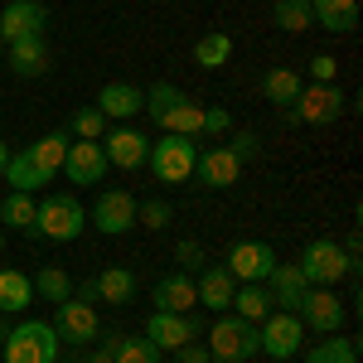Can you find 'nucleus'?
<instances>
[{
	"label": "nucleus",
	"mask_w": 363,
	"mask_h": 363,
	"mask_svg": "<svg viewBox=\"0 0 363 363\" xmlns=\"http://www.w3.org/2000/svg\"><path fill=\"white\" fill-rule=\"evenodd\" d=\"M0 344H5L0 363H58L63 354V339L54 335L49 320H20V325H10V335Z\"/></svg>",
	"instance_id": "1"
},
{
	"label": "nucleus",
	"mask_w": 363,
	"mask_h": 363,
	"mask_svg": "<svg viewBox=\"0 0 363 363\" xmlns=\"http://www.w3.org/2000/svg\"><path fill=\"white\" fill-rule=\"evenodd\" d=\"M208 359L213 363H247L262 354V339H257V325L252 320H238V315H218L213 330H208Z\"/></svg>",
	"instance_id": "2"
},
{
	"label": "nucleus",
	"mask_w": 363,
	"mask_h": 363,
	"mask_svg": "<svg viewBox=\"0 0 363 363\" xmlns=\"http://www.w3.org/2000/svg\"><path fill=\"white\" fill-rule=\"evenodd\" d=\"M296 267H301V277H306L310 286H339L344 277L359 272V262L339 247L335 238H315V242H306V252H301Z\"/></svg>",
	"instance_id": "3"
},
{
	"label": "nucleus",
	"mask_w": 363,
	"mask_h": 363,
	"mask_svg": "<svg viewBox=\"0 0 363 363\" xmlns=\"http://www.w3.org/2000/svg\"><path fill=\"white\" fill-rule=\"evenodd\" d=\"M194 160H199V140L174 136V131H165L160 140H150V155H145V165L155 169L160 184H184V179L194 174Z\"/></svg>",
	"instance_id": "4"
},
{
	"label": "nucleus",
	"mask_w": 363,
	"mask_h": 363,
	"mask_svg": "<svg viewBox=\"0 0 363 363\" xmlns=\"http://www.w3.org/2000/svg\"><path fill=\"white\" fill-rule=\"evenodd\" d=\"M34 228L49 242H73V238H83V228H87V208L73 194H49L34 208Z\"/></svg>",
	"instance_id": "5"
},
{
	"label": "nucleus",
	"mask_w": 363,
	"mask_h": 363,
	"mask_svg": "<svg viewBox=\"0 0 363 363\" xmlns=\"http://www.w3.org/2000/svg\"><path fill=\"white\" fill-rule=\"evenodd\" d=\"M281 116H286V126H296V121H306V126H330V121L344 116V92H339L335 83H310V87H301V97Z\"/></svg>",
	"instance_id": "6"
},
{
	"label": "nucleus",
	"mask_w": 363,
	"mask_h": 363,
	"mask_svg": "<svg viewBox=\"0 0 363 363\" xmlns=\"http://www.w3.org/2000/svg\"><path fill=\"white\" fill-rule=\"evenodd\" d=\"M87 223L97 228L102 238H121L136 228V194L131 189H102L97 203L87 208Z\"/></svg>",
	"instance_id": "7"
},
{
	"label": "nucleus",
	"mask_w": 363,
	"mask_h": 363,
	"mask_svg": "<svg viewBox=\"0 0 363 363\" xmlns=\"http://www.w3.org/2000/svg\"><path fill=\"white\" fill-rule=\"evenodd\" d=\"M54 335L63 339V344H78V349H87L92 339L102 335V320H97V310H92V301H58L54 306Z\"/></svg>",
	"instance_id": "8"
},
{
	"label": "nucleus",
	"mask_w": 363,
	"mask_h": 363,
	"mask_svg": "<svg viewBox=\"0 0 363 363\" xmlns=\"http://www.w3.org/2000/svg\"><path fill=\"white\" fill-rule=\"evenodd\" d=\"M257 339H262V354H267V359H296V349L306 344V325H301V315H291V310H272V315L257 325Z\"/></svg>",
	"instance_id": "9"
},
{
	"label": "nucleus",
	"mask_w": 363,
	"mask_h": 363,
	"mask_svg": "<svg viewBox=\"0 0 363 363\" xmlns=\"http://www.w3.org/2000/svg\"><path fill=\"white\" fill-rule=\"evenodd\" d=\"M296 315H301V325L315 330V335H339V325H344V301L335 296V286H310Z\"/></svg>",
	"instance_id": "10"
},
{
	"label": "nucleus",
	"mask_w": 363,
	"mask_h": 363,
	"mask_svg": "<svg viewBox=\"0 0 363 363\" xmlns=\"http://www.w3.org/2000/svg\"><path fill=\"white\" fill-rule=\"evenodd\" d=\"M223 267L233 272V281H267L272 267H277V252H272V242L247 238V242H233V247H228Z\"/></svg>",
	"instance_id": "11"
},
{
	"label": "nucleus",
	"mask_w": 363,
	"mask_h": 363,
	"mask_svg": "<svg viewBox=\"0 0 363 363\" xmlns=\"http://www.w3.org/2000/svg\"><path fill=\"white\" fill-rule=\"evenodd\" d=\"M107 169H112V165H107L102 140H73L68 155H63V174H68V184H102Z\"/></svg>",
	"instance_id": "12"
},
{
	"label": "nucleus",
	"mask_w": 363,
	"mask_h": 363,
	"mask_svg": "<svg viewBox=\"0 0 363 363\" xmlns=\"http://www.w3.org/2000/svg\"><path fill=\"white\" fill-rule=\"evenodd\" d=\"M44 25H49V10H44L39 0H10V5L0 10V39H5V44L29 39V34H44Z\"/></svg>",
	"instance_id": "13"
},
{
	"label": "nucleus",
	"mask_w": 363,
	"mask_h": 363,
	"mask_svg": "<svg viewBox=\"0 0 363 363\" xmlns=\"http://www.w3.org/2000/svg\"><path fill=\"white\" fill-rule=\"evenodd\" d=\"M145 339L160 349V354H174L179 344H189V339H199V325L189 320V315H174V310H155L150 320H145Z\"/></svg>",
	"instance_id": "14"
},
{
	"label": "nucleus",
	"mask_w": 363,
	"mask_h": 363,
	"mask_svg": "<svg viewBox=\"0 0 363 363\" xmlns=\"http://www.w3.org/2000/svg\"><path fill=\"white\" fill-rule=\"evenodd\" d=\"M194 174H199V184H208V189H233L238 174H242V165L233 160L228 145H208V150H199Z\"/></svg>",
	"instance_id": "15"
},
{
	"label": "nucleus",
	"mask_w": 363,
	"mask_h": 363,
	"mask_svg": "<svg viewBox=\"0 0 363 363\" xmlns=\"http://www.w3.org/2000/svg\"><path fill=\"white\" fill-rule=\"evenodd\" d=\"M267 291H272V306L277 310H301V301H306V291H310V281L301 277V267L296 262H277L272 267V277H267Z\"/></svg>",
	"instance_id": "16"
},
{
	"label": "nucleus",
	"mask_w": 363,
	"mask_h": 363,
	"mask_svg": "<svg viewBox=\"0 0 363 363\" xmlns=\"http://www.w3.org/2000/svg\"><path fill=\"white\" fill-rule=\"evenodd\" d=\"M150 301L155 310H174V315H189L199 306V291H194V277L189 272H169V277L155 281V291H150Z\"/></svg>",
	"instance_id": "17"
},
{
	"label": "nucleus",
	"mask_w": 363,
	"mask_h": 363,
	"mask_svg": "<svg viewBox=\"0 0 363 363\" xmlns=\"http://www.w3.org/2000/svg\"><path fill=\"white\" fill-rule=\"evenodd\" d=\"M102 150H107V165L140 169V165H145V155H150V140L140 136V131H131V126H116L112 136L102 140Z\"/></svg>",
	"instance_id": "18"
},
{
	"label": "nucleus",
	"mask_w": 363,
	"mask_h": 363,
	"mask_svg": "<svg viewBox=\"0 0 363 363\" xmlns=\"http://www.w3.org/2000/svg\"><path fill=\"white\" fill-rule=\"evenodd\" d=\"M0 179H5L15 194H34V189H44L54 174L39 165V160L29 155V145H25V150H10V165H5V174H0Z\"/></svg>",
	"instance_id": "19"
},
{
	"label": "nucleus",
	"mask_w": 363,
	"mask_h": 363,
	"mask_svg": "<svg viewBox=\"0 0 363 363\" xmlns=\"http://www.w3.org/2000/svg\"><path fill=\"white\" fill-rule=\"evenodd\" d=\"M199 291V306H208L213 315H223L228 306H233V291H238V281H233V272L228 267H203L194 281Z\"/></svg>",
	"instance_id": "20"
},
{
	"label": "nucleus",
	"mask_w": 363,
	"mask_h": 363,
	"mask_svg": "<svg viewBox=\"0 0 363 363\" xmlns=\"http://www.w3.org/2000/svg\"><path fill=\"white\" fill-rule=\"evenodd\" d=\"M145 107V92L136 83H102V97H97V112L112 116V121H131V116Z\"/></svg>",
	"instance_id": "21"
},
{
	"label": "nucleus",
	"mask_w": 363,
	"mask_h": 363,
	"mask_svg": "<svg viewBox=\"0 0 363 363\" xmlns=\"http://www.w3.org/2000/svg\"><path fill=\"white\" fill-rule=\"evenodd\" d=\"M310 20L330 34H354L359 29V0H310Z\"/></svg>",
	"instance_id": "22"
},
{
	"label": "nucleus",
	"mask_w": 363,
	"mask_h": 363,
	"mask_svg": "<svg viewBox=\"0 0 363 363\" xmlns=\"http://www.w3.org/2000/svg\"><path fill=\"white\" fill-rule=\"evenodd\" d=\"M233 315L238 320H252V325H262L267 315H272V291H267V281H238V291H233Z\"/></svg>",
	"instance_id": "23"
},
{
	"label": "nucleus",
	"mask_w": 363,
	"mask_h": 363,
	"mask_svg": "<svg viewBox=\"0 0 363 363\" xmlns=\"http://www.w3.org/2000/svg\"><path fill=\"white\" fill-rule=\"evenodd\" d=\"M34 306V281L20 267H0V315H25Z\"/></svg>",
	"instance_id": "24"
},
{
	"label": "nucleus",
	"mask_w": 363,
	"mask_h": 363,
	"mask_svg": "<svg viewBox=\"0 0 363 363\" xmlns=\"http://www.w3.org/2000/svg\"><path fill=\"white\" fill-rule=\"evenodd\" d=\"M10 68H15L20 78H39V73H49V44H44V34L15 39V44H10Z\"/></svg>",
	"instance_id": "25"
},
{
	"label": "nucleus",
	"mask_w": 363,
	"mask_h": 363,
	"mask_svg": "<svg viewBox=\"0 0 363 363\" xmlns=\"http://www.w3.org/2000/svg\"><path fill=\"white\" fill-rule=\"evenodd\" d=\"M92 286H97V296L107 301V306H131L136 301V272L131 267H107L102 277H92Z\"/></svg>",
	"instance_id": "26"
},
{
	"label": "nucleus",
	"mask_w": 363,
	"mask_h": 363,
	"mask_svg": "<svg viewBox=\"0 0 363 363\" xmlns=\"http://www.w3.org/2000/svg\"><path fill=\"white\" fill-rule=\"evenodd\" d=\"M301 87H306V78L296 73V68H267V78H262V97L272 102V107H291L296 97H301Z\"/></svg>",
	"instance_id": "27"
},
{
	"label": "nucleus",
	"mask_w": 363,
	"mask_h": 363,
	"mask_svg": "<svg viewBox=\"0 0 363 363\" xmlns=\"http://www.w3.org/2000/svg\"><path fill=\"white\" fill-rule=\"evenodd\" d=\"M34 208H39L34 194H15V189H10V194L0 199V223L15 228V233H25V238H39V228H34Z\"/></svg>",
	"instance_id": "28"
},
{
	"label": "nucleus",
	"mask_w": 363,
	"mask_h": 363,
	"mask_svg": "<svg viewBox=\"0 0 363 363\" xmlns=\"http://www.w3.org/2000/svg\"><path fill=\"white\" fill-rule=\"evenodd\" d=\"M29 281H34V301L58 306V301H68V296H73V277H68L63 267H39Z\"/></svg>",
	"instance_id": "29"
},
{
	"label": "nucleus",
	"mask_w": 363,
	"mask_h": 363,
	"mask_svg": "<svg viewBox=\"0 0 363 363\" xmlns=\"http://www.w3.org/2000/svg\"><path fill=\"white\" fill-rule=\"evenodd\" d=\"M272 25L281 34H306L315 20H310V0H277L272 5Z\"/></svg>",
	"instance_id": "30"
},
{
	"label": "nucleus",
	"mask_w": 363,
	"mask_h": 363,
	"mask_svg": "<svg viewBox=\"0 0 363 363\" xmlns=\"http://www.w3.org/2000/svg\"><path fill=\"white\" fill-rule=\"evenodd\" d=\"M228 58H233V39H228L223 29H208V34L194 44V63L199 68H223Z\"/></svg>",
	"instance_id": "31"
},
{
	"label": "nucleus",
	"mask_w": 363,
	"mask_h": 363,
	"mask_svg": "<svg viewBox=\"0 0 363 363\" xmlns=\"http://www.w3.org/2000/svg\"><path fill=\"white\" fill-rule=\"evenodd\" d=\"M68 145H73L68 131H49V136H39L34 145H29V155L49 169V174H58V169H63V155H68Z\"/></svg>",
	"instance_id": "32"
},
{
	"label": "nucleus",
	"mask_w": 363,
	"mask_h": 363,
	"mask_svg": "<svg viewBox=\"0 0 363 363\" xmlns=\"http://www.w3.org/2000/svg\"><path fill=\"white\" fill-rule=\"evenodd\" d=\"M179 102H189V97H184V92H179L174 83H155V87H145V112H150V121H155V126H165V116L174 112Z\"/></svg>",
	"instance_id": "33"
},
{
	"label": "nucleus",
	"mask_w": 363,
	"mask_h": 363,
	"mask_svg": "<svg viewBox=\"0 0 363 363\" xmlns=\"http://www.w3.org/2000/svg\"><path fill=\"white\" fill-rule=\"evenodd\" d=\"M306 363H359V349H354V339H344V335H325L306 354Z\"/></svg>",
	"instance_id": "34"
},
{
	"label": "nucleus",
	"mask_w": 363,
	"mask_h": 363,
	"mask_svg": "<svg viewBox=\"0 0 363 363\" xmlns=\"http://www.w3.org/2000/svg\"><path fill=\"white\" fill-rule=\"evenodd\" d=\"M165 131H174V136H203V107H194V102H179L174 112L165 116Z\"/></svg>",
	"instance_id": "35"
},
{
	"label": "nucleus",
	"mask_w": 363,
	"mask_h": 363,
	"mask_svg": "<svg viewBox=\"0 0 363 363\" xmlns=\"http://www.w3.org/2000/svg\"><path fill=\"white\" fill-rule=\"evenodd\" d=\"M116 363H160V349L145 335H121L116 339Z\"/></svg>",
	"instance_id": "36"
},
{
	"label": "nucleus",
	"mask_w": 363,
	"mask_h": 363,
	"mask_svg": "<svg viewBox=\"0 0 363 363\" xmlns=\"http://www.w3.org/2000/svg\"><path fill=\"white\" fill-rule=\"evenodd\" d=\"M169 218H174V208H169L165 199H150V203H136V223L150 228V233H160V228H169Z\"/></svg>",
	"instance_id": "37"
},
{
	"label": "nucleus",
	"mask_w": 363,
	"mask_h": 363,
	"mask_svg": "<svg viewBox=\"0 0 363 363\" xmlns=\"http://www.w3.org/2000/svg\"><path fill=\"white\" fill-rule=\"evenodd\" d=\"M102 131H107V116L97 112V107L73 112V136H78V140H102Z\"/></svg>",
	"instance_id": "38"
},
{
	"label": "nucleus",
	"mask_w": 363,
	"mask_h": 363,
	"mask_svg": "<svg viewBox=\"0 0 363 363\" xmlns=\"http://www.w3.org/2000/svg\"><path fill=\"white\" fill-rule=\"evenodd\" d=\"M228 150H233L238 165H247V160L262 155V136H257V131H228Z\"/></svg>",
	"instance_id": "39"
},
{
	"label": "nucleus",
	"mask_w": 363,
	"mask_h": 363,
	"mask_svg": "<svg viewBox=\"0 0 363 363\" xmlns=\"http://www.w3.org/2000/svg\"><path fill=\"white\" fill-rule=\"evenodd\" d=\"M174 262H179V272H203V247H199L194 238H179V247H174Z\"/></svg>",
	"instance_id": "40"
},
{
	"label": "nucleus",
	"mask_w": 363,
	"mask_h": 363,
	"mask_svg": "<svg viewBox=\"0 0 363 363\" xmlns=\"http://www.w3.org/2000/svg\"><path fill=\"white\" fill-rule=\"evenodd\" d=\"M228 131H233L228 107H203V136H228Z\"/></svg>",
	"instance_id": "41"
},
{
	"label": "nucleus",
	"mask_w": 363,
	"mask_h": 363,
	"mask_svg": "<svg viewBox=\"0 0 363 363\" xmlns=\"http://www.w3.org/2000/svg\"><path fill=\"white\" fill-rule=\"evenodd\" d=\"M102 349H92L87 354V363H116V339H121V330H102Z\"/></svg>",
	"instance_id": "42"
},
{
	"label": "nucleus",
	"mask_w": 363,
	"mask_h": 363,
	"mask_svg": "<svg viewBox=\"0 0 363 363\" xmlns=\"http://www.w3.org/2000/svg\"><path fill=\"white\" fill-rule=\"evenodd\" d=\"M310 78H315V83H335V78H339V63L330 54H315V58H310Z\"/></svg>",
	"instance_id": "43"
},
{
	"label": "nucleus",
	"mask_w": 363,
	"mask_h": 363,
	"mask_svg": "<svg viewBox=\"0 0 363 363\" xmlns=\"http://www.w3.org/2000/svg\"><path fill=\"white\" fill-rule=\"evenodd\" d=\"M174 363H213V359H208V349H203V344L189 339V344H179V349H174Z\"/></svg>",
	"instance_id": "44"
},
{
	"label": "nucleus",
	"mask_w": 363,
	"mask_h": 363,
	"mask_svg": "<svg viewBox=\"0 0 363 363\" xmlns=\"http://www.w3.org/2000/svg\"><path fill=\"white\" fill-rule=\"evenodd\" d=\"M5 165H10V145L0 140V174H5Z\"/></svg>",
	"instance_id": "45"
},
{
	"label": "nucleus",
	"mask_w": 363,
	"mask_h": 363,
	"mask_svg": "<svg viewBox=\"0 0 363 363\" xmlns=\"http://www.w3.org/2000/svg\"><path fill=\"white\" fill-rule=\"evenodd\" d=\"M0 252H5V233H0Z\"/></svg>",
	"instance_id": "46"
}]
</instances>
